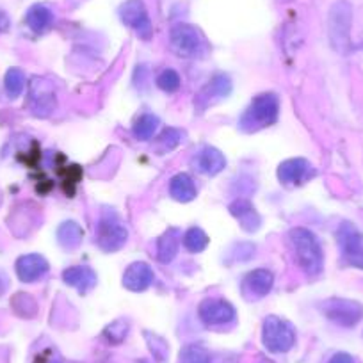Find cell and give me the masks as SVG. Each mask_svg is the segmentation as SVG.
Masks as SVG:
<instances>
[{"label":"cell","mask_w":363,"mask_h":363,"mask_svg":"<svg viewBox=\"0 0 363 363\" xmlns=\"http://www.w3.org/2000/svg\"><path fill=\"white\" fill-rule=\"evenodd\" d=\"M208 240L211 239H208L207 233L201 228H198V226H193V228H189L184 233V247L191 251V253H201V251L207 250Z\"/></svg>","instance_id":"cell-24"},{"label":"cell","mask_w":363,"mask_h":363,"mask_svg":"<svg viewBox=\"0 0 363 363\" xmlns=\"http://www.w3.org/2000/svg\"><path fill=\"white\" fill-rule=\"evenodd\" d=\"M262 342L269 352L284 354L296 344V331L289 320L277 315H269L262 326Z\"/></svg>","instance_id":"cell-3"},{"label":"cell","mask_w":363,"mask_h":363,"mask_svg":"<svg viewBox=\"0 0 363 363\" xmlns=\"http://www.w3.org/2000/svg\"><path fill=\"white\" fill-rule=\"evenodd\" d=\"M230 214L239 221L240 228L246 232H257L262 225V218L253 207V203L247 200H235L230 205Z\"/></svg>","instance_id":"cell-17"},{"label":"cell","mask_w":363,"mask_h":363,"mask_svg":"<svg viewBox=\"0 0 363 363\" xmlns=\"http://www.w3.org/2000/svg\"><path fill=\"white\" fill-rule=\"evenodd\" d=\"M128 232L120 218L114 212H104L96 225V244L106 253H114L127 244Z\"/></svg>","instance_id":"cell-6"},{"label":"cell","mask_w":363,"mask_h":363,"mask_svg":"<svg viewBox=\"0 0 363 363\" xmlns=\"http://www.w3.org/2000/svg\"><path fill=\"white\" fill-rule=\"evenodd\" d=\"M9 27H11V20H9V16L0 9V33L9 30Z\"/></svg>","instance_id":"cell-32"},{"label":"cell","mask_w":363,"mask_h":363,"mask_svg":"<svg viewBox=\"0 0 363 363\" xmlns=\"http://www.w3.org/2000/svg\"><path fill=\"white\" fill-rule=\"evenodd\" d=\"M169 47L180 57H200L207 50V41L200 29L189 23H178L169 33Z\"/></svg>","instance_id":"cell-4"},{"label":"cell","mask_w":363,"mask_h":363,"mask_svg":"<svg viewBox=\"0 0 363 363\" xmlns=\"http://www.w3.org/2000/svg\"><path fill=\"white\" fill-rule=\"evenodd\" d=\"M29 102L30 109L36 116H48L52 111L55 109L57 102H55V91L54 86L48 82L47 79H36L30 82V91H29Z\"/></svg>","instance_id":"cell-10"},{"label":"cell","mask_w":363,"mask_h":363,"mask_svg":"<svg viewBox=\"0 0 363 363\" xmlns=\"http://www.w3.org/2000/svg\"><path fill=\"white\" fill-rule=\"evenodd\" d=\"M52 363H59V362H52Z\"/></svg>","instance_id":"cell-35"},{"label":"cell","mask_w":363,"mask_h":363,"mask_svg":"<svg viewBox=\"0 0 363 363\" xmlns=\"http://www.w3.org/2000/svg\"><path fill=\"white\" fill-rule=\"evenodd\" d=\"M62 280L66 285L77 289L80 294H87L91 289L95 287L99 278H96V272L87 265H73L62 272Z\"/></svg>","instance_id":"cell-16"},{"label":"cell","mask_w":363,"mask_h":363,"mask_svg":"<svg viewBox=\"0 0 363 363\" xmlns=\"http://www.w3.org/2000/svg\"><path fill=\"white\" fill-rule=\"evenodd\" d=\"M16 274L22 281L26 284H33V281L41 280L48 272V262L45 260V257L38 253H29L23 255L16 260Z\"/></svg>","instance_id":"cell-13"},{"label":"cell","mask_w":363,"mask_h":363,"mask_svg":"<svg viewBox=\"0 0 363 363\" xmlns=\"http://www.w3.org/2000/svg\"><path fill=\"white\" fill-rule=\"evenodd\" d=\"M351 22L352 9L349 2L340 0L330 9L328 18V30H330V41L335 50L347 52L351 45Z\"/></svg>","instance_id":"cell-5"},{"label":"cell","mask_w":363,"mask_h":363,"mask_svg":"<svg viewBox=\"0 0 363 363\" xmlns=\"http://www.w3.org/2000/svg\"><path fill=\"white\" fill-rule=\"evenodd\" d=\"M180 75H178L173 68L162 69V72L159 73V77H157V86L162 91H166V93H174V91H178L180 89Z\"/></svg>","instance_id":"cell-28"},{"label":"cell","mask_w":363,"mask_h":363,"mask_svg":"<svg viewBox=\"0 0 363 363\" xmlns=\"http://www.w3.org/2000/svg\"><path fill=\"white\" fill-rule=\"evenodd\" d=\"M280 116V99L274 93H262L255 96L253 102L250 104L244 114L239 120V128L242 132H258L265 127H271L277 123Z\"/></svg>","instance_id":"cell-2"},{"label":"cell","mask_w":363,"mask_h":363,"mask_svg":"<svg viewBox=\"0 0 363 363\" xmlns=\"http://www.w3.org/2000/svg\"><path fill=\"white\" fill-rule=\"evenodd\" d=\"M344 258L349 265H352V267L363 269V244H359V246L345 251Z\"/></svg>","instance_id":"cell-30"},{"label":"cell","mask_w":363,"mask_h":363,"mask_svg":"<svg viewBox=\"0 0 363 363\" xmlns=\"http://www.w3.org/2000/svg\"><path fill=\"white\" fill-rule=\"evenodd\" d=\"M182 141V132L177 130V128H166L162 134L157 138L155 141V150L159 152V155H164V153L171 152L173 148H177Z\"/></svg>","instance_id":"cell-27"},{"label":"cell","mask_w":363,"mask_h":363,"mask_svg":"<svg viewBox=\"0 0 363 363\" xmlns=\"http://www.w3.org/2000/svg\"><path fill=\"white\" fill-rule=\"evenodd\" d=\"M4 289H6V280L2 277H0V292L4 291Z\"/></svg>","instance_id":"cell-33"},{"label":"cell","mask_w":363,"mask_h":363,"mask_svg":"<svg viewBox=\"0 0 363 363\" xmlns=\"http://www.w3.org/2000/svg\"><path fill=\"white\" fill-rule=\"evenodd\" d=\"M324 313L331 323L344 328H352L362 320L363 306L359 303L351 301V299L335 298L324 303Z\"/></svg>","instance_id":"cell-8"},{"label":"cell","mask_w":363,"mask_h":363,"mask_svg":"<svg viewBox=\"0 0 363 363\" xmlns=\"http://www.w3.org/2000/svg\"><path fill=\"white\" fill-rule=\"evenodd\" d=\"M178 247H180V233L178 230L171 228L164 233L162 237L157 242V258H159L162 264H169L178 253Z\"/></svg>","instance_id":"cell-21"},{"label":"cell","mask_w":363,"mask_h":363,"mask_svg":"<svg viewBox=\"0 0 363 363\" xmlns=\"http://www.w3.org/2000/svg\"><path fill=\"white\" fill-rule=\"evenodd\" d=\"M127 333H128V324L125 323V320H116V323L107 326L106 331H104L107 340L113 342V344H118V342L123 340V338L127 337Z\"/></svg>","instance_id":"cell-29"},{"label":"cell","mask_w":363,"mask_h":363,"mask_svg":"<svg viewBox=\"0 0 363 363\" xmlns=\"http://www.w3.org/2000/svg\"><path fill=\"white\" fill-rule=\"evenodd\" d=\"M198 315L205 326H225L235 320V308L223 298H207L200 303Z\"/></svg>","instance_id":"cell-9"},{"label":"cell","mask_w":363,"mask_h":363,"mask_svg":"<svg viewBox=\"0 0 363 363\" xmlns=\"http://www.w3.org/2000/svg\"><path fill=\"white\" fill-rule=\"evenodd\" d=\"M246 289L250 294H253L255 298H264L269 292L272 291V285H274V277L272 272L267 269H255L244 280Z\"/></svg>","instance_id":"cell-19"},{"label":"cell","mask_w":363,"mask_h":363,"mask_svg":"<svg viewBox=\"0 0 363 363\" xmlns=\"http://www.w3.org/2000/svg\"><path fill=\"white\" fill-rule=\"evenodd\" d=\"M285 2H291V0H285Z\"/></svg>","instance_id":"cell-34"},{"label":"cell","mask_w":363,"mask_h":363,"mask_svg":"<svg viewBox=\"0 0 363 363\" xmlns=\"http://www.w3.org/2000/svg\"><path fill=\"white\" fill-rule=\"evenodd\" d=\"M312 177H315V169H313V166L308 160L301 159V157L284 160L280 167H278V178H280L281 184H287V186L305 184Z\"/></svg>","instance_id":"cell-12"},{"label":"cell","mask_w":363,"mask_h":363,"mask_svg":"<svg viewBox=\"0 0 363 363\" xmlns=\"http://www.w3.org/2000/svg\"><path fill=\"white\" fill-rule=\"evenodd\" d=\"M193 167L198 173L207 174V177H216V174H219L226 167V159L218 148H214V146H205V148H201L194 155Z\"/></svg>","instance_id":"cell-14"},{"label":"cell","mask_w":363,"mask_h":363,"mask_svg":"<svg viewBox=\"0 0 363 363\" xmlns=\"http://www.w3.org/2000/svg\"><path fill=\"white\" fill-rule=\"evenodd\" d=\"M289 239H291L292 247H294L299 267H301L308 277H317V274H320V271H323L324 267V253L323 246H320L315 233L298 226V228L291 230Z\"/></svg>","instance_id":"cell-1"},{"label":"cell","mask_w":363,"mask_h":363,"mask_svg":"<svg viewBox=\"0 0 363 363\" xmlns=\"http://www.w3.org/2000/svg\"><path fill=\"white\" fill-rule=\"evenodd\" d=\"M4 87L9 99H18L23 93V87H26V73L20 68H9L6 73Z\"/></svg>","instance_id":"cell-25"},{"label":"cell","mask_w":363,"mask_h":363,"mask_svg":"<svg viewBox=\"0 0 363 363\" xmlns=\"http://www.w3.org/2000/svg\"><path fill=\"white\" fill-rule=\"evenodd\" d=\"M328 363H354V359L347 352H337V354L331 356V359Z\"/></svg>","instance_id":"cell-31"},{"label":"cell","mask_w":363,"mask_h":363,"mask_svg":"<svg viewBox=\"0 0 363 363\" xmlns=\"http://www.w3.org/2000/svg\"><path fill=\"white\" fill-rule=\"evenodd\" d=\"M57 240L65 250H77L84 240V230L79 223L66 221L59 226Z\"/></svg>","instance_id":"cell-22"},{"label":"cell","mask_w":363,"mask_h":363,"mask_svg":"<svg viewBox=\"0 0 363 363\" xmlns=\"http://www.w3.org/2000/svg\"><path fill=\"white\" fill-rule=\"evenodd\" d=\"M169 194L173 200L180 203H189L198 196V189L194 180L187 173H178L169 182Z\"/></svg>","instance_id":"cell-18"},{"label":"cell","mask_w":363,"mask_h":363,"mask_svg":"<svg viewBox=\"0 0 363 363\" xmlns=\"http://www.w3.org/2000/svg\"><path fill=\"white\" fill-rule=\"evenodd\" d=\"M178 363H211V354L203 345L189 344L180 351Z\"/></svg>","instance_id":"cell-26"},{"label":"cell","mask_w":363,"mask_h":363,"mask_svg":"<svg viewBox=\"0 0 363 363\" xmlns=\"http://www.w3.org/2000/svg\"><path fill=\"white\" fill-rule=\"evenodd\" d=\"M159 118L153 116V114H141V116L135 120L134 127H132V134L138 141H148V139L153 138V134L159 128Z\"/></svg>","instance_id":"cell-23"},{"label":"cell","mask_w":363,"mask_h":363,"mask_svg":"<svg viewBox=\"0 0 363 363\" xmlns=\"http://www.w3.org/2000/svg\"><path fill=\"white\" fill-rule=\"evenodd\" d=\"M232 93V80L225 73H218V75L212 77L207 84L200 89V93L196 95V107L200 111H205L207 107L214 106V104L221 102L226 96Z\"/></svg>","instance_id":"cell-11"},{"label":"cell","mask_w":363,"mask_h":363,"mask_svg":"<svg viewBox=\"0 0 363 363\" xmlns=\"http://www.w3.org/2000/svg\"><path fill=\"white\" fill-rule=\"evenodd\" d=\"M26 22L30 30H34L36 34H41L52 27V23H54V13L47 6L36 4L27 11Z\"/></svg>","instance_id":"cell-20"},{"label":"cell","mask_w":363,"mask_h":363,"mask_svg":"<svg viewBox=\"0 0 363 363\" xmlns=\"http://www.w3.org/2000/svg\"><path fill=\"white\" fill-rule=\"evenodd\" d=\"M155 280L153 269L145 262H134L123 274V287L130 292H145Z\"/></svg>","instance_id":"cell-15"},{"label":"cell","mask_w":363,"mask_h":363,"mask_svg":"<svg viewBox=\"0 0 363 363\" xmlns=\"http://www.w3.org/2000/svg\"><path fill=\"white\" fill-rule=\"evenodd\" d=\"M120 18L127 27H130L139 38L150 40L153 34L152 20H150L148 9L143 0H127L120 8Z\"/></svg>","instance_id":"cell-7"}]
</instances>
